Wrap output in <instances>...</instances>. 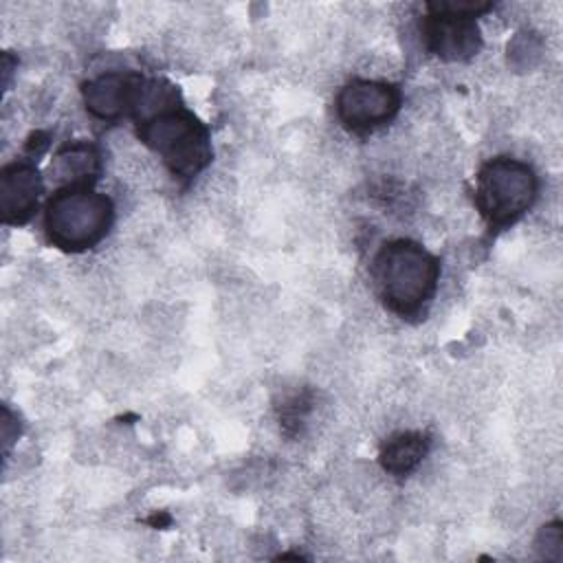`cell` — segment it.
<instances>
[{"mask_svg":"<svg viewBox=\"0 0 563 563\" xmlns=\"http://www.w3.org/2000/svg\"><path fill=\"white\" fill-rule=\"evenodd\" d=\"M136 136L156 152L172 176L191 180L213 158L209 128L180 99L167 79H145L132 108Z\"/></svg>","mask_w":563,"mask_h":563,"instance_id":"obj_1","label":"cell"},{"mask_svg":"<svg viewBox=\"0 0 563 563\" xmlns=\"http://www.w3.org/2000/svg\"><path fill=\"white\" fill-rule=\"evenodd\" d=\"M145 77L134 70L101 73L81 84L86 110L99 121H119L130 117Z\"/></svg>","mask_w":563,"mask_h":563,"instance_id":"obj_7","label":"cell"},{"mask_svg":"<svg viewBox=\"0 0 563 563\" xmlns=\"http://www.w3.org/2000/svg\"><path fill=\"white\" fill-rule=\"evenodd\" d=\"M400 88L387 81L352 79L336 95V117L352 132H369L396 117L400 110Z\"/></svg>","mask_w":563,"mask_h":563,"instance_id":"obj_5","label":"cell"},{"mask_svg":"<svg viewBox=\"0 0 563 563\" xmlns=\"http://www.w3.org/2000/svg\"><path fill=\"white\" fill-rule=\"evenodd\" d=\"M44 178L31 161H15L0 169V216L4 224H26L37 211Z\"/></svg>","mask_w":563,"mask_h":563,"instance_id":"obj_8","label":"cell"},{"mask_svg":"<svg viewBox=\"0 0 563 563\" xmlns=\"http://www.w3.org/2000/svg\"><path fill=\"white\" fill-rule=\"evenodd\" d=\"M539 178L534 169L512 156L486 161L477 172L475 205L490 229L517 222L537 200Z\"/></svg>","mask_w":563,"mask_h":563,"instance_id":"obj_4","label":"cell"},{"mask_svg":"<svg viewBox=\"0 0 563 563\" xmlns=\"http://www.w3.org/2000/svg\"><path fill=\"white\" fill-rule=\"evenodd\" d=\"M385 306L400 317H416L433 299L440 282V262L413 240L385 242L372 266Z\"/></svg>","mask_w":563,"mask_h":563,"instance_id":"obj_2","label":"cell"},{"mask_svg":"<svg viewBox=\"0 0 563 563\" xmlns=\"http://www.w3.org/2000/svg\"><path fill=\"white\" fill-rule=\"evenodd\" d=\"M429 435L420 431H405L391 435L380 449V466L391 475H409L429 453Z\"/></svg>","mask_w":563,"mask_h":563,"instance_id":"obj_10","label":"cell"},{"mask_svg":"<svg viewBox=\"0 0 563 563\" xmlns=\"http://www.w3.org/2000/svg\"><path fill=\"white\" fill-rule=\"evenodd\" d=\"M114 205L92 187H62L44 205V235L66 253L97 246L110 231Z\"/></svg>","mask_w":563,"mask_h":563,"instance_id":"obj_3","label":"cell"},{"mask_svg":"<svg viewBox=\"0 0 563 563\" xmlns=\"http://www.w3.org/2000/svg\"><path fill=\"white\" fill-rule=\"evenodd\" d=\"M420 31L429 53L442 62H464L482 48V31L468 15L427 9Z\"/></svg>","mask_w":563,"mask_h":563,"instance_id":"obj_6","label":"cell"},{"mask_svg":"<svg viewBox=\"0 0 563 563\" xmlns=\"http://www.w3.org/2000/svg\"><path fill=\"white\" fill-rule=\"evenodd\" d=\"M101 174V152L90 141H68L51 158L48 178L62 187H92Z\"/></svg>","mask_w":563,"mask_h":563,"instance_id":"obj_9","label":"cell"},{"mask_svg":"<svg viewBox=\"0 0 563 563\" xmlns=\"http://www.w3.org/2000/svg\"><path fill=\"white\" fill-rule=\"evenodd\" d=\"M427 9L433 11H444V13H455V15H468V18H479L493 9V2L488 0H431Z\"/></svg>","mask_w":563,"mask_h":563,"instance_id":"obj_11","label":"cell"}]
</instances>
